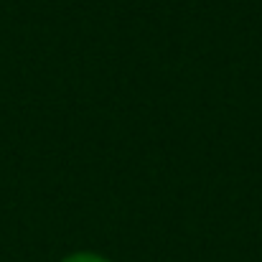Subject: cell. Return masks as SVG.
I'll use <instances>...</instances> for the list:
<instances>
[{
	"label": "cell",
	"mask_w": 262,
	"mask_h": 262,
	"mask_svg": "<svg viewBox=\"0 0 262 262\" xmlns=\"http://www.w3.org/2000/svg\"><path fill=\"white\" fill-rule=\"evenodd\" d=\"M64 262H104V260L97 257V255H72V257H67Z\"/></svg>",
	"instance_id": "cell-1"
}]
</instances>
